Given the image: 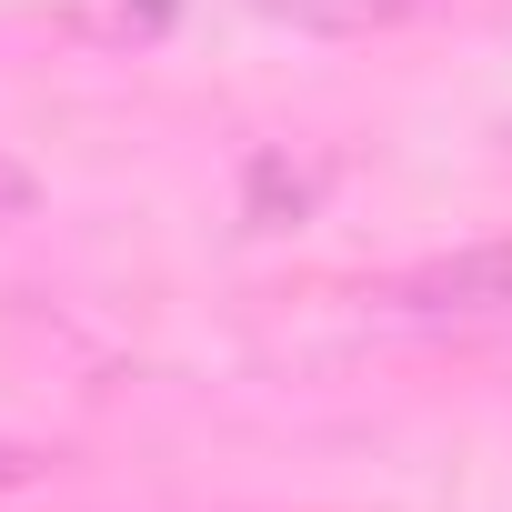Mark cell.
Listing matches in <instances>:
<instances>
[{
	"instance_id": "obj_1",
	"label": "cell",
	"mask_w": 512,
	"mask_h": 512,
	"mask_svg": "<svg viewBox=\"0 0 512 512\" xmlns=\"http://www.w3.org/2000/svg\"><path fill=\"white\" fill-rule=\"evenodd\" d=\"M382 322L412 332H512V241H472L442 262H412L382 292Z\"/></svg>"
},
{
	"instance_id": "obj_2",
	"label": "cell",
	"mask_w": 512,
	"mask_h": 512,
	"mask_svg": "<svg viewBox=\"0 0 512 512\" xmlns=\"http://www.w3.org/2000/svg\"><path fill=\"white\" fill-rule=\"evenodd\" d=\"M61 21L101 51H141V41H161L181 21V0H61Z\"/></svg>"
},
{
	"instance_id": "obj_3",
	"label": "cell",
	"mask_w": 512,
	"mask_h": 512,
	"mask_svg": "<svg viewBox=\"0 0 512 512\" xmlns=\"http://www.w3.org/2000/svg\"><path fill=\"white\" fill-rule=\"evenodd\" d=\"M251 11H272V21H292V31L362 41V31H392V21H412L422 0H251Z\"/></svg>"
},
{
	"instance_id": "obj_4",
	"label": "cell",
	"mask_w": 512,
	"mask_h": 512,
	"mask_svg": "<svg viewBox=\"0 0 512 512\" xmlns=\"http://www.w3.org/2000/svg\"><path fill=\"white\" fill-rule=\"evenodd\" d=\"M51 482V452H31V442H0V502H21V492H41Z\"/></svg>"
},
{
	"instance_id": "obj_5",
	"label": "cell",
	"mask_w": 512,
	"mask_h": 512,
	"mask_svg": "<svg viewBox=\"0 0 512 512\" xmlns=\"http://www.w3.org/2000/svg\"><path fill=\"white\" fill-rule=\"evenodd\" d=\"M21 211H31V171L0 151V221H21Z\"/></svg>"
}]
</instances>
